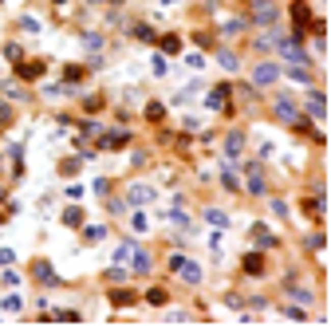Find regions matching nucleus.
Masks as SVG:
<instances>
[{
	"label": "nucleus",
	"instance_id": "29",
	"mask_svg": "<svg viewBox=\"0 0 331 327\" xmlns=\"http://www.w3.org/2000/svg\"><path fill=\"white\" fill-rule=\"evenodd\" d=\"M83 75H87V67H79V63H71V67H67V83H79Z\"/></svg>",
	"mask_w": 331,
	"mask_h": 327
},
{
	"label": "nucleus",
	"instance_id": "5",
	"mask_svg": "<svg viewBox=\"0 0 331 327\" xmlns=\"http://www.w3.org/2000/svg\"><path fill=\"white\" fill-rule=\"evenodd\" d=\"M126 142H130V134H126V130H106L103 138H99V146H103V150H122Z\"/></svg>",
	"mask_w": 331,
	"mask_h": 327
},
{
	"label": "nucleus",
	"instance_id": "6",
	"mask_svg": "<svg viewBox=\"0 0 331 327\" xmlns=\"http://www.w3.org/2000/svg\"><path fill=\"white\" fill-rule=\"evenodd\" d=\"M253 79H256V87H268V83H276V79H280V67H276V63H260Z\"/></svg>",
	"mask_w": 331,
	"mask_h": 327
},
{
	"label": "nucleus",
	"instance_id": "1",
	"mask_svg": "<svg viewBox=\"0 0 331 327\" xmlns=\"http://www.w3.org/2000/svg\"><path fill=\"white\" fill-rule=\"evenodd\" d=\"M229 95H233V87H229V83H217V87L205 95V106H209V111H225V106H229Z\"/></svg>",
	"mask_w": 331,
	"mask_h": 327
},
{
	"label": "nucleus",
	"instance_id": "3",
	"mask_svg": "<svg viewBox=\"0 0 331 327\" xmlns=\"http://www.w3.org/2000/svg\"><path fill=\"white\" fill-rule=\"evenodd\" d=\"M244 174H249V194H256V197H260V194H264V166H260V162H253L249 170H244Z\"/></svg>",
	"mask_w": 331,
	"mask_h": 327
},
{
	"label": "nucleus",
	"instance_id": "33",
	"mask_svg": "<svg viewBox=\"0 0 331 327\" xmlns=\"http://www.w3.org/2000/svg\"><path fill=\"white\" fill-rule=\"evenodd\" d=\"M288 296H292V299H300V304H312V292H308V288H292Z\"/></svg>",
	"mask_w": 331,
	"mask_h": 327
},
{
	"label": "nucleus",
	"instance_id": "18",
	"mask_svg": "<svg viewBox=\"0 0 331 327\" xmlns=\"http://www.w3.org/2000/svg\"><path fill=\"white\" fill-rule=\"evenodd\" d=\"M158 44H162V56H178L181 51V36H162Z\"/></svg>",
	"mask_w": 331,
	"mask_h": 327
},
{
	"label": "nucleus",
	"instance_id": "20",
	"mask_svg": "<svg viewBox=\"0 0 331 327\" xmlns=\"http://www.w3.org/2000/svg\"><path fill=\"white\" fill-rule=\"evenodd\" d=\"M63 225H67V229H79V225H83V209L71 205L67 213H63Z\"/></svg>",
	"mask_w": 331,
	"mask_h": 327
},
{
	"label": "nucleus",
	"instance_id": "34",
	"mask_svg": "<svg viewBox=\"0 0 331 327\" xmlns=\"http://www.w3.org/2000/svg\"><path fill=\"white\" fill-rule=\"evenodd\" d=\"M225 189H233V194L241 189V181H237V174H233V170H225Z\"/></svg>",
	"mask_w": 331,
	"mask_h": 327
},
{
	"label": "nucleus",
	"instance_id": "37",
	"mask_svg": "<svg viewBox=\"0 0 331 327\" xmlns=\"http://www.w3.org/2000/svg\"><path fill=\"white\" fill-rule=\"evenodd\" d=\"M20 28H24V32H40V20H32V16H24V20H20Z\"/></svg>",
	"mask_w": 331,
	"mask_h": 327
},
{
	"label": "nucleus",
	"instance_id": "30",
	"mask_svg": "<svg viewBox=\"0 0 331 327\" xmlns=\"http://www.w3.org/2000/svg\"><path fill=\"white\" fill-rule=\"evenodd\" d=\"M162 115H166V111H162V103H146V119H150V122H158Z\"/></svg>",
	"mask_w": 331,
	"mask_h": 327
},
{
	"label": "nucleus",
	"instance_id": "22",
	"mask_svg": "<svg viewBox=\"0 0 331 327\" xmlns=\"http://www.w3.org/2000/svg\"><path fill=\"white\" fill-rule=\"evenodd\" d=\"M205 221H209V225H217V229H225V225H229V217L221 213V209H205Z\"/></svg>",
	"mask_w": 331,
	"mask_h": 327
},
{
	"label": "nucleus",
	"instance_id": "25",
	"mask_svg": "<svg viewBox=\"0 0 331 327\" xmlns=\"http://www.w3.org/2000/svg\"><path fill=\"white\" fill-rule=\"evenodd\" d=\"M134 36H138V40H142V44H154V40H158V36H154V28H150V24H138V28H134Z\"/></svg>",
	"mask_w": 331,
	"mask_h": 327
},
{
	"label": "nucleus",
	"instance_id": "36",
	"mask_svg": "<svg viewBox=\"0 0 331 327\" xmlns=\"http://www.w3.org/2000/svg\"><path fill=\"white\" fill-rule=\"evenodd\" d=\"M4 56H8L12 63H20V56H24V51H20V44H8V47H4Z\"/></svg>",
	"mask_w": 331,
	"mask_h": 327
},
{
	"label": "nucleus",
	"instance_id": "27",
	"mask_svg": "<svg viewBox=\"0 0 331 327\" xmlns=\"http://www.w3.org/2000/svg\"><path fill=\"white\" fill-rule=\"evenodd\" d=\"M83 111H91V115H95V111H103V95H91V99H83Z\"/></svg>",
	"mask_w": 331,
	"mask_h": 327
},
{
	"label": "nucleus",
	"instance_id": "14",
	"mask_svg": "<svg viewBox=\"0 0 331 327\" xmlns=\"http://www.w3.org/2000/svg\"><path fill=\"white\" fill-rule=\"evenodd\" d=\"M253 240L260 244V249H268V244H276V237L268 233V225H253Z\"/></svg>",
	"mask_w": 331,
	"mask_h": 327
},
{
	"label": "nucleus",
	"instance_id": "10",
	"mask_svg": "<svg viewBox=\"0 0 331 327\" xmlns=\"http://www.w3.org/2000/svg\"><path fill=\"white\" fill-rule=\"evenodd\" d=\"M32 276H36L40 284H56V272H51L47 260H36V264H32Z\"/></svg>",
	"mask_w": 331,
	"mask_h": 327
},
{
	"label": "nucleus",
	"instance_id": "2",
	"mask_svg": "<svg viewBox=\"0 0 331 327\" xmlns=\"http://www.w3.org/2000/svg\"><path fill=\"white\" fill-rule=\"evenodd\" d=\"M276 16H280V12H276L272 0H256V4H253V20H256V24H276Z\"/></svg>",
	"mask_w": 331,
	"mask_h": 327
},
{
	"label": "nucleus",
	"instance_id": "15",
	"mask_svg": "<svg viewBox=\"0 0 331 327\" xmlns=\"http://www.w3.org/2000/svg\"><path fill=\"white\" fill-rule=\"evenodd\" d=\"M244 272H249V276H260V272H264V256L249 253V256H244Z\"/></svg>",
	"mask_w": 331,
	"mask_h": 327
},
{
	"label": "nucleus",
	"instance_id": "32",
	"mask_svg": "<svg viewBox=\"0 0 331 327\" xmlns=\"http://www.w3.org/2000/svg\"><path fill=\"white\" fill-rule=\"evenodd\" d=\"M103 233H106L103 225H91V229H87V244H95V240H103Z\"/></svg>",
	"mask_w": 331,
	"mask_h": 327
},
{
	"label": "nucleus",
	"instance_id": "9",
	"mask_svg": "<svg viewBox=\"0 0 331 327\" xmlns=\"http://www.w3.org/2000/svg\"><path fill=\"white\" fill-rule=\"evenodd\" d=\"M276 119H284V122H296V119H300V111H296V103H292V99H276Z\"/></svg>",
	"mask_w": 331,
	"mask_h": 327
},
{
	"label": "nucleus",
	"instance_id": "24",
	"mask_svg": "<svg viewBox=\"0 0 331 327\" xmlns=\"http://www.w3.org/2000/svg\"><path fill=\"white\" fill-rule=\"evenodd\" d=\"M130 229H134V233H146V229H150V217H146V213H134V217H130Z\"/></svg>",
	"mask_w": 331,
	"mask_h": 327
},
{
	"label": "nucleus",
	"instance_id": "16",
	"mask_svg": "<svg viewBox=\"0 0 331 327\" xmlns=\"http://www.w3.org/2000/svg\"><path fill=\"white\" fill-rule=\"evenodd\" d=\"M130 260H134V264H130V268H134V272H150V253H142V249H134V253H130Z\"/></svg>",
	"mask_w": 331,
	"mask_h": 327
},
{
	"label": "nucleus",
	"instance_id": "17",
	"mask_svg": "<svg viewBox=\"0 0 331 327\" xmlns=\"http://www.w3.org/2000/svg\"><path fill=\"white\" fill-rule=\"evenodd\" d=\"M308 111H312V115H316V119H323V115H327V99H323V95H312V99H308Z\"/></svg>",
	"mask_w": 331,
	"mask_h": 327
},
{
	"label": "nucleus",
	"instance_id": "28",
	"mask_svg": "<svg viewBox=\"0 0 331 327\" xmlns=\"http://www.w3.org/2000/svg\"><path fill=\"white\" fill-rule=\"evenodd\" d=\"M24 308V296H4V312H20Z\"/></svg>",
	"mask_w": 331,
	"mask_h": 327
},
{
	"label": "nucleus",
	"instance_id": "38",
	"mask_svg": "<svg viewBox=\"0 0 331 327\" xmlns=\"http://www.w3.org/2000/svg\"><path fill=\"white\" fill-rule=\"evenodd\" d=\"M241 28H244V20H229V24H225V36H237Z\"/></svg>",
	"mask_w": 331,
	"mask_h": 327
},
{
	"label": "nucleus",
	"instance_id": "11",
	"mask_svg": "<svg viewBox=\"0 0 331 327\" xmlns=\"http://www.w3.org/2000/svg\"><path fill=\"white\" fill-rule=\"evenodd\" d=\"M16 75H20V79H40V75H44V63H16Z\"/></svg>",
	"mask_w": 331,
	"mask_h": 327
},
{
	"label": "nucleus",
	"instance_id": "7",
	"mask_svg": "<svg viewBox=\"0 0 331 327\" xmlns=\"http://www.w3.org/2000/svg\"><path fill=\"white\" fill-rule=\"evenodd\" d=\"M292 20H296V40H304V28L312 24V12H308V4H304V0L292 8Z\"/></svg>",
	"mask_w": 331,
	"mask_h": 327
},
{
	"label": "nucleus",
	"instance_id": "8",
	"mask_svg": "<svg viewBox=\"0 0 331 327\" xmlns=\"http://www.w3.org/2000/svg\"><path fill=\"white\" fill-rule=\"evenodd\" d=\"M126 201H130V205H146V201H154V185H142V181L130 185V197H126Z\"/></svg>",
	"mask_w": 331,
	"mask_h": 327
},
{
	"label": "nucleus",
	"instance_id": "35",
	"mask_svg": "<svg viewBox=\"0 0 331 327\" xmlns=\"http://www.w3.org/2000/svg\"><path fill=\"white\" fill-rule=\"evenodd\" d=\"M12 260H16L12 249H0V268H12Z\"/></svg>",
	"mask_w": 331,
	"mask_h": 327
},
{
	"label": "nucleus",
	"instance_id": "12",
	"mask_svg": "<svg viewBox=\"0 0 331 327\" xmlns=\"http://www.w3.org/2000/svg\"><path fill=\"white\" fill-rule=\"evenodd\" d=\"M134 292H130V288H119V292H115V288H111V304H115V308H130V304H134Z\"/></svg>",
	"mask_w": 331,
	"mask_h": 327
},
{
	"label": "nucleus",
	"instance_id": "13",
	"mask_svg": "<svg viewBox=\"0 0 331 327\" xmlns=\"http://www.w3.org/2000/svg\"><path fill=\"white\" fill-rule=\"evenodd\" d=\"M241 150H244V134H241V130H233V134L225 138V154H229V158H237Z\"/></svg>",
	"mask_w": 331,
	"mask_h": 327
},
{
	"label": "nucleus",
	"instance_id": "21",
	"mask_svg": "<svg viewBox=\"0 0 331 327\" xmlns=\"http://www.w3.org/2000/svg\"><path fill=\"white\" fill-rule=\"evenodd\" d=\"M130 253H134V244H130V240H122L119 249H115V260H111V264H122V260H130Z\"/></svg>",
	"mask_w": 331,
	"mask_h": 327
},
{
	"label": "nucleus",
	"instance_id": "23",
	"mask_svg": "<svg viewBox=\"0 0 331 327\" xmlns=\"http://www.w3.org/2000/svg\"><path fill=\"white\" fill-rule=\"evenodd\" d=\"M217 60H221V67H225V71H237V56H233V51H217Z\"/></svg>",
	"mask_w": 331,
	"mask_h": 327
},
{
	"label": "nucleus",
	"instance_id": "4",
	"mask_svg": "<svg viewBox=\"0 0 331 327\" xmlns=\"http://www.w3.org/2000/svg\"><path fill=\"white\" fill-rule=\"evenodd\" d=\"M174 272H178V276H181L185 284H201V268H197L194 260H189V256H181V264L174 268Z\"/></svg>",
	"mask_w": 331,
	"mask_h": 327
},
{
	"label": "nucleus",
	"instance_id": "19",
	"mask_svg": "<svg viewBox=\"0 0 331 327\" xmlns=\"http://www.w3.org/2000/svg\"><path fill=\"white\" fill-rule=\"evenodd\" d=\"M288 79H296V83H312V71H308V63H292Z\"/></svg>",
	"mask_w": 331,
	"mask_h": 327
},
{
	"label": "nucleus",
	"instance_id": "31",
	"mask_svg": "<svg viewBox=\"0 0 331 327\" xmlns=\"http://www.w3.org/2000/svg\"><path fill=\"white\" fill-rule=\"evenodd\" d=\"M83 44H87L91 51H99V47H103V36H95V32H87V36H83Z\"/></svg>",
	"mask_w": 331,
	"mask_h": 327
},
{
	"label": "nucleus",
	"instance_id": "26",
	"mask_svg": "<svg viewBox=\"0 0 331 327\" xmlns=\"http://www.w3.org/2000/svg\"><path fill=\"white\" fill-rule=\"evenodd\" d=\"M146 299H150L154 308H162V304H166L170 296H166V288H150V292H146Z\"/></svg>",
	"mask_w": 331,
	"mask_h": 327
}]
</instances>
